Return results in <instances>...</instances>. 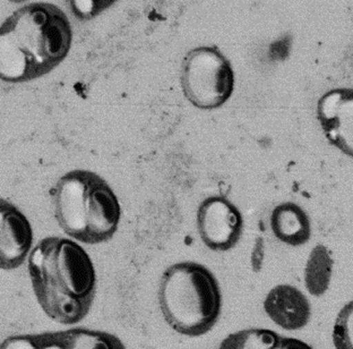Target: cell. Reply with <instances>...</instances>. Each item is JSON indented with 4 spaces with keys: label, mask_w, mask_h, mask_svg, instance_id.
Wrapping results in <instances>:
<instances>
[{
    "label": "cell",
    "mask_w": 353,
    "mask_h": 349,
    "mask_svg": "<svg viewBox=\"0 0 353 349\" xmlns=\"http://www.w3.org/2000/svg\"><path fill=\"white\" fill-rule=\"evenodd\" d=\"M332 339L335 349H353V299L339 312L333 326Z\"/></svg>",
    "instance_id": "14"
},
{
    "label": "cell",
    "mask_w": 353,
    "mask_h": 349,
    "mask_svg": "<svg viewBox=\"0 0 353 349\" xmlns=\"http://www.w3.org/2000/svg\"><path fill=\"white\" fill-rule=\"evenodd\" d=\"M280 338V334L270 329L252 328L229 334L219 349H275Z\"/></svg>",
    "instance_id": "13"
},
{
    "label": "cell",
    "mask_w": 353,
    "mask_h": 349,
    "mask_svg": "<svg viewBox=\"0 0 353 349\" xmlns=\"http://www.w3.org/2000/svg\"><path fill=\"white\" fill-rule=\"evenodd\" d=\"M58 334L63 349H126L117 336L105 331L75 328Z\"/></svg>",
    "instance_id": "12"
},
{
    "label": "cell",
    "mask_w": 353,
    "mask_h": 349,
    "mask_svg": "<svg viewBox=\"0 0 353 349\" xmlns=\"http://www.w3.org/2000/svg\"><path fill=\"white\" fill-rule=\"evenodd\" d=\"M317 120L333 147L353 158V88H333L317 102Z\"/></svg>",
    "instance_id": "7"
},
{
    "label": "cell",
    "mask_w": 353,
    "mask_h": 349,
    "mask_svg": "<svg viewBox=\"0 0 353 349\" xmlns=\"http://www.w3.org/2000/svg\"><path fill=\"white\" fill-rule=\"evenodd\" d=\"M1 349H40L37 334L8 337L1 343Z\"/></svg>",
    "instance_id": "16"
},
{
    "label": "cell",
    "mask_w": 353,
    "mask_h": 349,
    "mask_svg": "<svg viewBox=\"0 0 353 349\" xmlns=\"http://www.w3.org/2000/svg\"><path fill=\"white\" fill-rule=\"evenodd\" d=\"M37 336H38L40 349H63L58 331L57 332H44Z\"/></svg>",
    "instance_id": "17"
},
{
    "label": "cell",
    "mask_w": 353,
    "mask_h": 349,
    "mask_svg": "<svg viewBox=\"0 0 353 349\" xmlns=\"http://www.w3.org/2000/svg\"><path fill=\"white\" fill-rule=\"evenodd\" d=\"M73 41L70 19L52 3L15 10L0 28V77L23 83L47 75L66 58Z\"/></svg>",
    "instance_id": "1"
},
{
    "label": "cell",
    "mask_w": 353,
    "mask_h": 349,
    "mask_svg": "<svg viewBox=\"0 0 353 349\" xmlns=\"http://www.w3.org/2000/svg\"><path fill=\"white\" fill-rule=\"evenodd\" d=\"M28 260L33 292L47 317L63 324L82 321L97 290L94 265L85 249L72 239L47 237Z\"/></svg>",
    "instance_id": "2"
},
{
    "label": "cell",
    "mask_w": 353,
    "mask_h": 349,
    "mask_svg": "<svg viewBox=\"0 0 353 349\" xmlns=\"http://www.w3.org/2000/svg\"><path fill=\"white\" fill-rule=\"evenodd\" d=\"M234 72L216 47H197L183 58L181 88L194 107L212 111L223 106L234 90Z\"/></svg>",
    "instance_id": "5"
},
{
    "label": "cell",
    "mask_w": 353,
    "mask_h": 349,
    "mask_svg": "<svg viewBox=\"0 0 353 349\" xmlns=\"http://www.w3.org/2000/svg\"><path fill=\"white\" fill-rule=\"evenodd\" d=\"M52 201L60 228L76 240L100 244L117 232L120 203L98 173L76 169L63 175L54 187Z\"/></svg>",
    "instance_id": "3"
},
{
    "label": "cell",
    "mask_w": 353,
    "mask_h": 349,
    "mask_svg": "<svg viewBox=\"0 0 353 349\" xmlns=\"http://www.w3.org/2000/svg\"><path fill=\"white\" fill-rule=\"evenodd\" d=\"M263 305L268 318L284 330H300L306 327L312 317V306L307 296L287 283L273 287Z\"/></svg>",
    "instance_id": "9"
},
{
    "label": "cell",
    "mask_w": 353,
    "mask_h": 349,
    "mask_svg": "<svg viewBox=\"0 0 353 349\" xmlns=\"http://www.w3.org/2000/svg\"><path fill=\"white\" fill-rule=\"evenodd\" d=\"M274 236L289 246L305 245L312 237V224L306 211L294 202L276 205L271 214Z\"/></svg>",
    "instance_id": "10"
},
{
    "label": "cell",
    "mask_w": 353,
    "mask_h": 349,
    "mask_svg": "<svg viewBox=\"0 0 353 349\" xmlns=\"http://www.w3.org/2000/svg\"><path fill=\"white\" fill-rule=\"evenodd\" d=\"M275 349H314L303 340L292 337H281Z\"/></svg>",
    "instance_id": "18"
},
{
    "label": "cell",
    "mask_w": 353,
    "mask_h": 349,
    "mask_svg": "<svg viewBox=\"0 0 353 349\" xmlns=\"http://www.w3.org/2000/svg\"><path fill=\"white\" fill-rule=\"evenodd\" d=\"M334 271V260L330 249L325 245H317L312 249L307 258L303 281L308 293L321 297L331 286Z\"/></svg>",
    "instance_id": "11"
},
{
    "label": "cell",
    "mask_w": 353,
    "mask_h": 349,
    "mask_svg": "<svg viewBox=\"0 0 353 349\" xmlns=\"http://www.w3.org/2000/svg\"><path fill=\"white\" fill-rule=\"evenodd\" d=\"M114 1H70V10L79 19H90L101 13Z\"/></svg>",
    "instance_id": "15"
},
{
    "label": "cell",
    "mask_w": 353,
    "mask_h": 349,
    "mask_svg": "<svg viewBox=\"0 0 353 349\" xmlns=\"http://www.w3.org/2000/svg\"><path fill=\"white\" fill-rule=\"evenodd\" d=\"M197 229L204 245L214 252H227L239 242L243 216L224 196H210L197 210Z\"/></svg>",
    "instance_id": "6"
},
{
    "label": "cell",
    "mask_w": 353,
    "mask_h": 349,
    "mask_svg": "<svg viewBox=\"0 0 353 349\" xmlns=\"http://www.w3.org/2000/svg\"><path fill=\"white\" fill-rule=\"evenodd\" d=\"M0 267L15 270L31 254L33 230L28 218L6 200L0 201Z\"/></svg>",
    "instance_id": "8"
},
{
    "label": "cell",
    "mask_w": 353,
    "mask_h": 349,
    "mask_svg": "<svg viewBox=\"0 0 353 349\" xmlns=\"http://www.w3.org/2000/svg\"><path fill=\"white\" fill-rule=\"evenodd\" d=\"M159 304L164 320L176 334H208L220 318L222 296L214 274L195 262H180L162 274Z\"/></svg>",
    "instance_id": "4"
}]
</instances>
